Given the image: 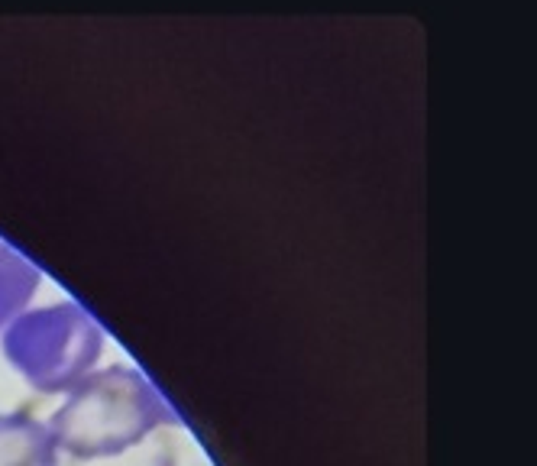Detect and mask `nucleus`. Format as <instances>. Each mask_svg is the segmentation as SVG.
Returning a JSON list of instances; mask_svg holds the SVG:
<instances>
[{
	"label": "nucleus",
	"instance_id": "f257e3e1",
	"mask_svg": "<svg viewBox=\"0 0 537 466\" xmlns=\"http://www.w3.org/2000/svg\"><path fill=\"white\" fill-rule=\"evenodd\" d=\"M45 424L59 453L104 460L133 450L162 424H178V414L140 370L117 363L78 379Z\"/></svg>",
	"mask_w": 537,
	"mask_h": 466
},
{
	"label": "nucleus",
	"instance_id": "f03ea898",
	"mask_svg": "<svg viewBox=\"0 0 537 466\" xmlns=\"http://www.w3.org/2000/svg\"><path fill=\"white\" fill-rule=\"evenodd\" d=\"M0 340L7 363L43 395L68 392L104 353V330L75 301L20 311Z\"/></svg>",
	"mask_w": 537,
	"mask_h": 466
},
{
	"label": "nucleus",
	"instance_id": "7ed1b4c3",
	"mask_svg": "<svg viewBox=\"0 0 537 466\" xmlns=\"http://www.w3.org/2000/svg\"><path fill=\"white\" fill-rule=\"evenodd\" d=\"M0 466H62L49 424L29 414H0Z\"/></svg>",
	"mask_w": 537,
	"mask_h": 466
},
{
	"label": "nucleus",
	"instance_id": "20e7f679",
	"mask_svg": "<svg viewBox=\"0 0 537 466\" xmlns=\"http://www.w3.org/2000/svg\"><path fill=\"white\" fill-rule=\"evenodd\" d=\"M36 285H39V272L33 269V263H27L7 243H0V334L20 311H27Z\"/></svg>",
	"mask_w": 537,
	"mask_h": 466
}]
</instances>
